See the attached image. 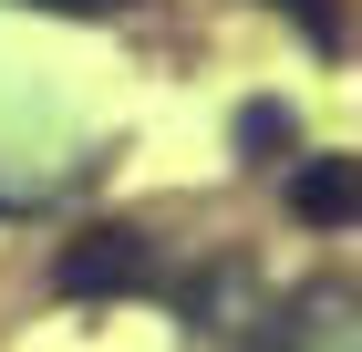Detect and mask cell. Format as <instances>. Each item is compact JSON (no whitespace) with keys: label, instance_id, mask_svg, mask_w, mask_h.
Here are the masks:
<instances>
[{"label":"cell","instance_id":"cell-4","mask_svg":"<svg viewBox=\"0 0 362 352\" xmlns=\"http://www.w3.org/2000/svg\"><path fill=\"white\" fill-rule=\"evenodd\" d=\"M238 145H249V156L290 145V104H249V114H238Z\"/></svg>","mask_w":362,"mask_h":352},{"label":"cell","instance_id":"cell-5","mask_svg":"<svg viewBox=\"0 0 362 352\" xmlns=\"http://www.w3.org/2000/svg\"><path fill=\"white\" fill-rule=\"evenodd\" d=\"M21 11H62V21H104V11H124V0H21Z\"/></svg>","mask_w":362,"mask_h":352},{"label":"cell","instance_id":"cell-2","mask_svg":"<svg viewBox=\"0 0 362 352\" xmlns=\"http://www.w3.org/2000/svg\"><path fill=\"white\" fill-rule=\"evenodd\" d=\"M352 197H362V187H352V166H341V156H310L300 176H290V208H300L310 228H341V217H352Z\"/></svg>","mask_w":362,"mask_h":352},{"label":"cell","instance_id":"cell-1","mask_svg":"<svg viewBox=\"0 0 362 352\" xmlns=\"http://www.w3.org/2000/svg\"><path fill=\"white\" fill-rule=\"evenodd\" d=\"M156 280V249L135 228H83V239L62 249V290L73 300H104V290H145Z\"/></svg>","mask_w":362,"mask_h":352},{"label":"cell","instance_id":"cell-3","mask_svg":"<svg viewBox=\"0 0 362 352\" xmlns=\"http://www.w3.org/2000/svg\"><path fill=\"white\" fill-rule=\"evenodd\" d=\"M269 11H290V21L321 42V52H341V0H269Z\"/></svg>","mask_w":362,"mask_h":352}]
</instances>
